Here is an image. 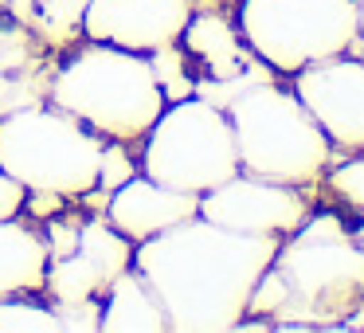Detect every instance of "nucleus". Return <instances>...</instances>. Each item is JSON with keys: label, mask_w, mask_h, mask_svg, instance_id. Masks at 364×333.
Instances as JSON below:
<instances>
[{"label": "nucleus", "mask_w": 364, "mask_h": 333, "mask_svg": "<svg viewBox=\"0 0 364 333\" xmlns=\"http://www.w3.org/2000/svg\"><path fill=\"white\" fill-rule=\"evenodd\" d=\"M278 247L274 236H247L192 216L134 243V270L157 294L173 333H220L247 322V302Z\"/></svg>", "instance_id": "1"}, {"label": "nucleus", "mask_w": 364, "mask_h": 333, "mask_svg": "<svg viewBox=\"0 0 364 333\" xmlns=\"http://www.w3.org/2000/svg\"><path fill=\"white\" fill-rule=\"evenodd\" d=\"M360 310L364 247L337 212L306 216V223L282 239L247 302L255 329H348Z\"/></svg>", "instance_id": "2"}, {"label": "nucleus", "mask_w": 364, "mask_h": 333, "mask_svg": "<svg viewBox=\"0 0 364 333\" xmlns=\"http://www.w3.org/2000/svg\"><path fill=\"white\" fill-rule=\"evenodd\" d=\"M48 102L79 118L98 137L122 145L141 142L168 106L149 56L110 43H90L75 51L51 79Z\"/></svg>", "instance_id": "3"}, {"label": "nucleus", "mask_w": 364, "mask_h": 333, "mask_svg": "<svg viewBox=\"0 0 364 333\" xmlns=\"http://www.w3.org/2000/svg\"><path fill=\"white\" fill-rule=\"evenodd\" d=\"M223 110L235 134L239 173L301 189L325 176V169L333 165L337 149L294 90H282L270 79L251 83Z\"/></svg>", "instance_id": "4"}, {"label": "nucleus", "mask_w": 364, "mask_h": 333, "mask_svg": "<svg viewBox=\"0 0 364 333\" xmlns=\"http://www.w3.org/2000/svg\"><path fill=\"white\" fill-rule=\"evenodd\" d=\"M102 137L59 106H20L0 114V169L28 196H90L98 192Z\"/></svg>", "instance_id": "5"}, {"label": "nucleus", "mask_w": 364, "mask_h": 333, "mask_svg": "<svg viewBox=\"0 0 364 333\" xmlns=\"http://www.w3.org/2000/svg\"><path fill=\"white\" fill-rule=\"evenodd\" d=\"M239 36L262 67L298 75L360 40V0H243Z\"/></svg>", "instance_id": "6"}, {"label": "nucleus", "mask_w": 364, "mask_h": 333, "mask_svg": "<svg viewBox=\"0 0 364 333\" xmlns=\"http://www.w3.org/2000/svg\"><path fill=\"white\" fill-rule=\"evenodd\" d=\"M141 173L192 196L231 181L239 173V153L228 110L200 95L168 102L145 134Z\"/></svg>", "instance_id": "7"}, {"label": "nucleus", "mask_w": 364, "mask_h": 333, "mask_svg": "<svg viewBox=\"0 0 364 333\" xmlns=\"http://www.w3.org/2000/svg\"><path fill=\"white\" fill-rule=\"evenodd\" d=\"M294 79V95L301 98L321 134L341 153H364V59L333 56L301 67Z\"/></svg>", "instance_id": "8"}, {"label": "nucleus", "mask_w": 364, "mask_h": 333, "mask_svg": "<svg viewBox=\"0 0 364 333\" xmlns=\"http://www.w3.org/2000/svg\"><path fill=\"white\" fill-rule=\"evenodd\" d=\"M200 216L220 228L247 231V236L286 239L309 216V204L294 184L262 181L251 173H235L231 181L215 184L200 196Z\"/></svg>", "instance_id": "9"}, {"label": "nucleus", "mask_w": 364, "mask_h": 333, "mask_svg": "<svg viewBox=\"0 0 364 333\" xmlns=\"http://www.w3.org/2000/svg\"><path fill=\"white\" fill-rule=\"evenodd\" d=\"M192 16V0H87L82 36L126 51H149L176 43Z\"/></svg>", "instance_id": "10"}, {"label": "nucleus", "mask_w": 364, "mask_h": 333, "mask_svg": "<svg viewBox=\"0 0 364 333\" xmlns=\"http://www.w3.org/2000/svg\"><path fill=\"white\" fill-rule=\"evenodd\" d=\"M192 216H200V196L157 184L145 173H134L126 184H118L106 204V223L118 228L129 243H145Z\"/></svg>", "instance_id": "11"}, {"label": "nucleus", "mask_w": 364, "mask_h": 333, "mask_svg": "<svg viewBox=\"0 0 364 333\" xmlns=\"http://www.w3.org/2000/svg\"><path fill=\"white\" fill-rule=\"evenodd\" d=\"M188 56V67L196 75V90L200 87H231V83H247L251 67L259 63L255 51L243 43L239 24L215 16V12H200L188 16L181 40H176Z\"/></svg>", "instance_id": "12"}, {"label": "nucleus", "mask_w": 364, "mask_h": 333, "mask_svg": "<svg viewBox=\"0 0 364 333\" xmlns=\"http://www.w3.org/2000/svg\"><path fill=\"white\" fill-rule=\"evenodd\" d=\"M48 267H51L48 239L32 223H20L16 216L0 220V298L43 290Z\"/></svg>", "instance_id": "13"}, {"label": "nucleus", "mask_w": 364, "mask_h": 333, "mask_svg": "<svg viewBox=\"0 0 364 333\" xmlns=\"http://www.w3.org/2000/svg\"><path fill=\"white\" fill-rule=\"evenodd\" d=\"M102 329L106 333H165L168 317L161 310L157 294L149 290L134 267L122 270L102 294Z\"/></svg>", "instance_id": "14"}, {"label": "nucleus", "mask_w": 364, "mask_h": 333, "mask_svg": "<svg viewBox=\"0 0 364 333\" xmlns=\"http://www.w3.org/2000/svg\"><path fill=\"white\" fill-rule=\"evenodd\" d=\"M9 12L24 28H32L36 36L71 40L75 32H82L87 0H9Z\"/></svg>", "instance_id": "15"}, {"label": "nucleus", "mask_w": 364, "mask_h": 333, "mask_svg": "<svg viewBox=\"0 0 364 333\" xmlns=\"http://www.w3.org/2000/svg\"><path fill=\"white\" fill-rule=\"evenodd\" d=\"M43 290H48L55 302H90V298H102L110 286H106V278L98 275L95 263H90L87 255L79 251V247H75L71 255H59V259H51Z\"/></svg>", "instance_id": "16"}, {"label": "nucleus", "mask_w": 364, "mask_h": 333, "mask_svg": "<svg viewBox=\"0 0 364 333\" xmlns=\"http://www.w3.org/2000/svg\"><path fill=\"white\" fill-rule=\"evenodd\" d=\"M79 251L98 267V275L106 278V286H110L122 270L134 267V243H129L118 228H110L106 220H87L82 223L79 228Z\"/></svg>", "instance_id": "17"}, {"label": "nucleus", "mask_w": 364, "mask_h": 333, "mask_svg": "<svg viewBox=\"0 0 364 333\" xmlns=\"http://www.w3.org/2000/svg\"><path fill=\"white\" fill-rule=\"evenodd\" d=\"M0 333H63L59 329V314L32 294H12L0 298Z\"/></svg>", "instance_id": "18"}, {"label": "nucleus", "mask_w": 364, "mask_h": 333, "mask_svg": "<svg viewBox=\"0 0 364 333\" xmlns=\"http://www.w3.org/2000/svg\"><path fill=\"white\" fill-rule=\"evenodd\" d=\"M149 63H153V75L161 83L165 102H181V98L196 95V75H192L188 56H184L181 43H165V48L149 51Z\"/></svg>", "instance_id": "19"}, {"label": "nucleus", "mask_w": 364, "mask_h": 333, "mask_svg": "<svg viewBox=\"0 0 364 333\" xmlns=\"http://www.w3.org/2000/svg\"><path fill=\"white\" fill-rule=\"evenodd\" d=\"M325 173H329L325 176L329 192L348 208V212H356L364 220V153H353V157H345L341 165L325 169Z\"/></svg>", "instance_id": "20"}, {"label": "nucleus", "mask_w": 364, "mask_h": 333, "mask_svg": "<svg viewBox=\"0 0 364 333\" xmlns=\"http://www.w3.org/2000/svg\"><path fill=\"white\" fill-rule=\"evenodd\" d=\"M55 314H59V329H63V333L102 329V298H90V302H55Z\"/></svg>", "instance_id": "21"}, {"label": "nucleus", "mask_w": 364, "mask_h": 333, "mask_svg": "<svg viewBox=\"0 0 364 333\" xmlns=\"http://www.w3.org/2000/svg\"><path fill=\"white\" fill-rule=\"evenodd\" d=\"M129 176H134V165H129L126 153H122V142H114L110 149L102 145V165H98V189L114 192L118 184H126Z\"/></svg>", "instance_id": "22"}, {"label": "nucleus", "mask_w": 364, "mask_h": 333, "mask_svg": "<svg viewBox=\"0 0 364 333\" xmlns=\"http://www.w3.org/2000/svg\"><path fill=\"white\" fill-rule=\"evenodd\" d=\"M24 208H28V189L0 169V220H12V216H20Z\"/></svg>", "instance_id": "23"}, {"label": "nucleus", "mask_w": 364, "mask_h": 333, "mask_svg": "<svg viewBox=\"0 0 364 333\" xmlns=\"http://www.w3.org/2000/svg\"><path fill=\"white\" fill-rule=\"evenodd\" d=\"M348 329H364V310H360V314H356V322L348 325Z\"/></svg>", "instance_id": "24"}, {"label": "nucleus", "mask_w": 364, "mask_h": 333, "mask_svg": "<svg viewBox=\"0 0 364 333\" xmlns=\"http://www.w3.org/2000/svg\"><path fill=\"white\" fill-rule=\"evenodd\" d=\"M360 40H364V0H360Z\"/></svg>", "instance_id": "25"}, {"label": "nucleus", "mask_w": 364, "mask_h": 333, "mask_svg": "<svg viewBox=\"0 0 364 333\" xmlns=\"http://www.w3.org/2000/svg\"><path fill=\"white\" fill-rule=\"evenodd\" d=\"M0 12H9V0H0Z\"/></svg>", "instance_id": "26"}]
</instances>
